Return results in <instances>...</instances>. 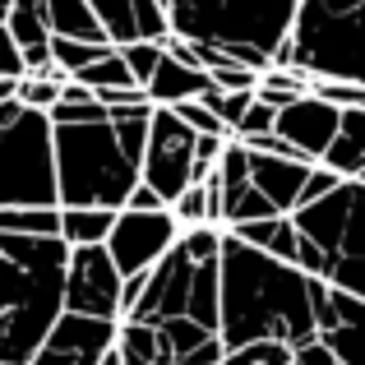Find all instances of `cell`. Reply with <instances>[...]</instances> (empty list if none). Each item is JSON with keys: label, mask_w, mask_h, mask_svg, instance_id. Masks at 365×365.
Returning a JSON list of instances; mask_svg holds the SVG:
<instances>
[{"label": "cell", "mask_w": 365, "mask_h": 365, "mask_svg": "<svg viewBox=\"0 0 365 365\" xmlns=\"http://www.w3.org/2000/svg\"><path fill=\"white\" fill-rule=\"evenodd\" d=\"M217 277H222L217 338H222L227 351H241L250 342L301 347V342L314 338L310 277L296 264H282L264 250L236 241V236H222Z\"/></svg>", "instance_id": "6da1fadb"}, {"label": "cell", "mask_w": 365, "mask_h": 365, "mask_svg": "<svg viewBox=\"0 0 365 365\" xmlns=\"http://www.w3.org/2000/svg\"><path fill=\"white\" fill-rule=\"evenodd\" d=\"M61 236H0V365H28L65 314Z\"/></svg>", "instance_id": "7a4b0ae2"}, {"label": "cell", "mask_w": 365, "mask_h": 365, "mask_svg": "<svg viewBox=\"0 0 365 365\" xmlns=\"http://www.w3.org/2000/svg\"><path fill=\"white\" fill-rule=\"evenodd\" d=\"M56 208H111L120 213L139 185V158L125 153L111 120L51 125Z\"/></svg>", "instance_id": "3957f363"}, {"label": "cell", "mask_w": 365, "mask_h": 365, "mask_svg": "<svg viewBox=\"0 0 365 365\" xmlns=\"http://www.w3.org/2000/svg\"><path fill=\"white\" fill-rule=\"evenodd\" d=\"M273 65L301 70L310 83L342 79L365 88V0H301Z\"/></svg>", "instance_id": "277c9868"}, {"label": "cell", "mask_w": 365, "mask_h": 365, "mask_svg": "<svg viewBox=\"0 0 365 365\" xmlns=\"http://www.w3.org/2000/svg\"><path fill=\"white\" fill-rule=\"evenodd\" d=\"M301 0H167V33L217 51H259L268 65L292 37Z\"/></svg>", "instance_id": "5b68a950"}, {"label": "cell", "mask_w": 365, "mask_h": 365, "mask_svg": "<svg viewBox=\"0 0 365 365\" xmlns=\"http://www.w3.org/2000/svg\"><path fill=\"white\" fill-rule=\"evenodd\" d=\"M0 208H56L51 120L14 98L0 102Z\"/></svg>", "instance_id": "8992f818"}, {"label": "cell", "mask_w": 365, "mask_h": 365, "mask_svg": "<svg viewBox=\"0 0 365 365\" xmlns=\"http://www.w3.org/2000/svg\"><path fill=\"white\" fill-rule=\"evenodd\" d=\"M292 222L305 241H314L329 255L324 282L365 301V185L361 180H342L329 199L296 208Z\"/></svg>", "instance_id": "52a82bcc"}, {"label": "cell", "mask_w": 365, "mask_h": 365, "mask_svg": "<svg viewBox=\"0 0 365 365\" xmlns=\"http://www.w3.org/2000/svg\"><path fill=\"white\" fill-rule=\"evenodd\" d=\"M195 143H199V134L190 130L176 111L171 107H153L148 143H143V158H139V180L167 208L195 185Z\"/></svg>", "instance_id": "ba28073f"}, {"label": "cell", "mask_w": 365, "mask_h": 365, "mask_svg": "<svg viewBox=\"0 0 365 365\" xmlns=\"http://www.w3.org/2000/svg\"><path fill=\"white\" fill-rule=\"evenodd\" d=\"M65 314L83 319H125V277L111 264L107 245H74L65 259Z\"/></svg>", "instance_id": "9c48e42d"}, {"label": "cell", "mask_w": 365, "mask_h": 365, "mask_svg": "<svg viewBox=\"0 0 365 365\" xmlns=\"http://www.w3.org/2000/svg\"><path fill=\"white\" fill-rule=\"evenodd\" d=\"M176 241H180V227L171 217V208H158V213H130V208H120L116 227L107 236V255L120 268V277H139L153 264H162V255Z\"/></svg>", "instance_id": "30bf717a"}, {"label": "cell", "mask_w": 365, "mask_h": 365, "mask_svg": "<svg viewBox=\"0 0 365 365\" xmlns=\"http://www.w3.org/2000/svg\"><path fill=\"white\" fill-rule=\"evenodd\" d=\"M310 305H314V338L342 365H365V301L329 287L324 277H310Z\"/></svg>", "instance_id": "8fae6325"}, {"label": "cell", "mask_w": 365, "mask_h": 365, "mask_svg": "<svg viewBox=\"0 0 365 365\" xmlns=\"http://www.w3.org/2000/svg\"><path fill=\"white\" fill-rule=\"evenodd\" d=\"M111 347H116V324L83 319V314H61L28 365H102V356Z\"/></svg>", "instance_id": "7c38bea8"}, {"label": "cell", "mask_w": 365, "mask_h": 365, "mask_svg": "<svg viewBox=\"0 0 365 365\" xmlns=\"http://www.w3.org/2000/svg\"><path fill=\"white\" fill-rule=\"evenodd\" d=\"M338 116H342L338 107H329V102L314 98V93H305V98L287 102V107L277 111L273 134H282L305 162H319L324 153H329L333 134H338Z\"/></svg>", "instance_id": "4fadbf2b"}, {"label": "cell", "mask_w": 365, "mask_h": 365, "mask_svg": "<svg viewBox=\"0 0 365 365\" xmlns=\"http://www.w3.org/2000/svg\"><path fill=\"white\" fill-rule=\"evenodd\" d=\"M111 46L162 42L167 37V5L162 0H88Z\"/></svg>", "instance_id": "5bb4252c"}, {"label": "cell", "mask_w": 365, "mask_h": 365, "mask_svg": "<svg viewBox=\"0 0 365 365\" xmlns=\"http://www.w3.org/2000/svg\"><path fill=\"white\" fill-rule=\"evenodd\" d=\"M245 153H250V148H245ZM310 167H314V162L250 153V185H255L282 217H292L296 204H301V190H305V176H310Z\"/></svg>", "instance_id": "9a60e30c"}, {"label": "cell", "mask_w": 365, "mask_h": 365, "mask_svg": "<svg viewBox=\"0 0 365 365\" xmlns=\"http://www.w3.org/2000/svg\"><path fill=\"white\" fill-rule=\"evenodd\" d=\"M208 88H213L208 70L180 65L176 56H167V51H162V61H158V70H153V79L143 83V93H148L153 107H180V102H190V98H204Z\"/></svg>", "instance_id": "2e32d148"}, {"label": "cell", "mask_w": 365, "mask_h": 365, "mask_svg": "<svg viewBox=\"0 0 365 365\" xmlns=\"http://www.w3.org/2000/svg\"><path fill=\"white\" fill-rule=\"evenodd\" d=\"M162 333V342L171 347V361L176 365H222L227 361V347L213 329L195 319H167V324H153Z\"/></svg>", "instance_id": "e0dca14e"}, {"label": "cell", "mask_w": 365, "mask_h": 365, "mask_svg": "<svg viewBox=\"0 0 365 365\" xmlns=\"http://www.w3.org/2000/svg\"><path fill=\"white\" fill-rule=\"evenodd\" d=\"M319 167H329L342 180H356L365 171V111H342L338 116V134H333L329 153L319 158Z\"/></svg>", "instance_id": "ac0fdd59"}, {"label": "cell", "mask_w": 365, "mask_h": 365, "mask_svg": "<svg viewBox=\"0 0 365 365\" xmlns=\"http://www.w3.org/2000/svg\"><path fill=\"white\" fill-rule=\"evenodd\" d=\"M227 236L264 250V255L282 259V264H296V245H301V232H296L292 217H259V222H241V227H227Z\"/></svg>", "instance_id": "d6986e66"}, {"label": "cell", "mask_w": 365, "mask_h": 365, "mask_svg": "<svg viewBox=\"0 0 365 365\" xmlns=\"http://www.w3.org/2000/svg\"><path fill=\"white\" fill-rule=\"evenodd\" d=\"M116 356H120V365H176L171 347L162 342V333L153 324H134V319L116 324Z\"/></svg>", "instance_id": "ffe728a7"}, {"label": "cell", "mask_w": 365, "mask_h": 365, "mask_svg": "<svg viewBox=\"0 0 365 365\" xmlns=\"http://www.w3.org/2000/svg\"><path fill=\"white\" fill-rule=\"evenodd\" d=\"M46 24L51 37H74V42H107L98 14L88 0H46Z\"/></svg>", "instance_id": "44dd1931"}, {"label": "cell", "mask_w": 365, "mask_h": 365, "mask_svg": "<svg viewBox=\"0 0 365 365\" xmlns=\"http://www.w3.org/2000/svg\"><path fill=\"white\" fill-rule=\"evenodd\" d=\"M116 213L111 208H61V241L65 245H107Z\"/></svg>", "instance_id": "7402d4cb"}, {"label": "cell", "mask_w": 365, "mask_h": 365, "mask_svg": "<svg viewBox=\"0 0 365 365\" xmlns=\"http://www.w3.org/2000/svg\"><path fill=\"white\" fill-rule=\"evenodd\" d=\"M9 37L19 42V51L28 46H46L51 42V24H46V0H14L5 14Z\"/></svg>", "instance_id": "603a6c76"}, {"label": "cell", "mask_w": 365, "mask_h": 365, "mask_svg": "<svg viewBox=\"0 0 365 365\" xmlns=\"http://www.w3.org/2000/svg\"><path fill=\"white\" fill-rule=\"evenodd\" d=\"M0 236H61V208H0Z\"/></svg>", "instance_id": "cb8c5ba5"}, {"label": "cell", "mask_w": 365, "mask_h": 365, "mask_svg": "<svg viewBox=\"0 0 365 365\" xmlns=\"http://www.w3.org/2000/svg\"><path fill=\"white\" fill-rule=\"evenodd\" d=\"M70 79V74H24V79H14V102L19 107H28V111H51L56 102H61V83Z\"/></svg>", "instance_id": "d4e9b609"}, {"label": "cell", "mask_w": 365, "mask_h": 365, "mask_svg": "<svg viewBox=\"0 0 365 365\" xmlns=\"http://www.w3.org/2000/svg\"><path fill=\"white\" fill-rule=\"evenodd\" d=\"M111 51V42H74V37H51V65L61 74H79V70H88L93 61H102V56Z\"/></svg>", "instance_id": "484cf974"}, {"label": "cell", "mask_w": 365, "mask_h": 365, "mask_svg": "<svg viewBox=\"0 0 365 365\" xmlns=\"http://www.w3.org/2000/svg\"><path fill=\"white\" fill-rule=\"evenodd\" d=\"M74 79H79L83 88H93V93H102V88H139V83L130 79V70H125V61H120L116 46H111L102 61H93L88 70H79Z\"/></svg>", "instance_id": "4316f807"}, {"label": "cell", "mask_w": 365, "mask_h": 365, "mask_svg": "<svg viewBox=\"0 0 365 365\" xmlns=\"http://www.w3.org/2000/svg\"><path fill=\"white\" fill-rule=\"evenodd\" d=\"M171 217H176L180 232H185V227H217V222H213V204H208V180L190 185L185 195L171 204Z\"/></svg>", "instance_id": "83f0119b"}, {"label": "cell", "mask_w": 365, "mask_h": 365, "mask_svg": "<svg viewBox=\"0 0 365 365\" xmlns=\"http://www.w3.org/2000/svg\"><path fill=\"white\" fill-rule=\"evenodd\" d=\"M222 227H185L180 232V250H185L195 264H217V255H222Z\"/></svg>", "instance_id": "f1b7e54d"}, {"label": "cell", "mask_w": 365, "mask_h": 365, "mask_svg": "<svg viewBox=\"0 0 365 365\" xmlns=\"http://www.w3.org/2000/svg\"><path fill=\"white\" fill-rule=\"evenodd\" d=\"M116 51H120L125 70H130V79L139 83V88L153 79V70H158V61H162V42H125Z\"/></svg>", "instance_id": "f546056e"}, {"label": "cell", "mask_w": 365, "mask_h": 365, "mask_svg": "<svg viewBox=\"0 0 365 365\" xmlns=\"http://www.w3.org/2000/svg\"><path fill=\"white\" fill-rule=\"evenodd\" d=\"M310 93H314V98H324L329 107H338V111H365V88H361V83L319 79V83H310Z\"/></svg>", "instance_id": "4dcf8cb0"}, {"label": "cell", "mask_w": 365, "mask_h": 365, "mask_svg": "<svg viewBox=\"0 0 365 365\" xmlns=\"http://www.w3.org/2000/svg\"><path fill=\"white\" fill-rule=\"evenodd\" d=\"M250 102H255V93H217V88L204 93V107L213 111L227 130H236V125H241V116L250 111Z\"/></svg>", "instance_id": "1f68e13d"}, {"label": "cell", "mask_w": 365, "mask_h": 365, "mask_svg": "<svg viewBox=\"0 0 365 365\" xmlns=\"http://www.w3.org/2000/svg\"><path fill=\"white\" fill-rule=\"evenodd\" d=\"M171 111H176V116L185 120V125H190L195 134H213V139H232V130H227V125H222V120L213 116V111L204 107V98H190V102H180V107H171Z\"/></svg>", "instance_id": "d6a6232c"}, {"label": "cell", "mask_w": 365, "mask_h": 365, "mask_svg": "<svg viewBox=\"0 0 365 365\" xmlns=\"http://www.w3.org/2000/svg\"><path fill=\"white\" fill-rule=\"evenodd\" d=\"M292 361V347H282V342H250L241 351H227L222 365H287Z\"/></svg>", "instance_id": "836d02e7"}, {"label": "cell", "mask_w": 365, "mask_h": 365, "mask_svg": "<svg viewBox=\"0 0 365 365\" xmlns=\"http://www.w3.org/2000/svg\"><path fill=\"white\" fill-rule=\"evenodd\" d=\"M273 125H277V111L268 107V102H250V111L241 116V125L232 130V139H255V134H273Z\"/></svg>", "instance_id": "e575fe53"}, {"label": "cell", "mask_w": 365, "mask_h": 365, "mask_svg": "<svg viewBox=\"0 0 365 365\" xmlns=\"http://www.w3.org/2000/svg\"><path fill=\"white\" fill-rule=\"evenodd\" d=\"M338 185H342V176H333L329 167H319V162H314L310 176H305V190H301V204H296V208H310V204H319V199H329Z\"/></svg>", "instance_id": "d590c367"}, {"label": "cell", "mask_w": 365, "mask_h": 365, "mask_svg": "<svg viewBox=\"0 0 365 365\" xmlns=\"http://www.w3.org/2000/svg\"><path fill=\"white\" fill-rule=\"evenodd\" d=\"M0 79H24V51L5 24H0Z\"/></svg>", "instance_id": "8d00e7d4"}, {"label": "cell", "mask_w": 365, "mask_h": 365, "mask_svg": "<svg viewBox=\"0 0 365 365\" xmlns=\"http://www.w3.org/2000/svg\"><path fill=\"white\" fill-rule=\"evenodd\" d=\"M287 365H342V361L333 356L319 338H310V342H301V347H292V361Z\"/></svg>", "instance_id": "74e56055"}, {"label": "cell", "mask_w": 365, "mask_h": 365, "mask_svg": "<svg viewBox=\"0 0 365 365\" xmlns=\"http://www.w3.org/2000/svg\"><path fill=\"white\" fill-rule=\"evenodd\" d=\"M125 208H130V213H158V208H167V204H162V199L139 180V185L130 190V199H125Z\"/></svg>", "instance_id": "f35d334b"}, {"label": "cell", "mask_w": 365, "mask_h": 365, "mask_svg": "<svg viewBox=\"0 0 365 365\" xmlns=\"http://www.w3.org/2000/svg\"><path fill=\"white\" fill-rule=\"evenodd\" d=\"M5 98H14V79H0V102Z\"/></svg>", "instance_id": "ab89813d"}, {"label": "cell", "mask_w": 365, "mask_h": 365, "mask_svg": "<svg viewBox=\"0 0 365 365\" xmlns=\"http://www.w3.org/2000/svg\"><path fill=\"white\" fill-rule=\"evenodd\" d=\"M102 365H120V356H116V347H111L107 356H102Z\"/></svg>", "instance_id": "60d3db41"}, {"label": "cell", "mask_w": 365, "mask_h": 365, "mask_svg": "<svg viewBox=\"0 0 365 365\" xmlns=\"http://www.w3.org/2000/svg\"><path fill=\"white\" fill-rule=\"evenodd\" d=\"M9 5H14V0H0V24H5V14H9Z\"/></svg>", "instance_id": "b9f144b4"}, {"label": "cell", "mask_w": 365, "mask_h": 365, "mask_svg": "<svg viewBox=\"0 0 365 365\" xmlns=\"http://www.w3.org/2000/svg\"><path fill=\"white\" fill-rule=\"evenodd\" d=\"M356 180H361V185H365V171H361V176H356Z\"/></svg>", "instance_id": "7bdbcfd3"}, {"label": "cell", "mask_w": 365, "mask_h": 365, "mask_svg": "<svg viewBox=\"0 0 365 365\" xmlns=\"http://www.w3.org/2000/svg\"><path fill=\"white\" fill-rule=\"evenodd\" d=\"M162 5H167V0H162Z\"/></svg>", "instance_id": "ee69618b"}]
</instances>
